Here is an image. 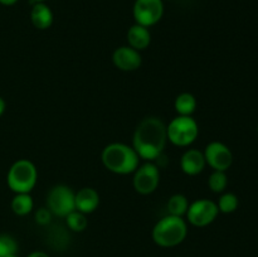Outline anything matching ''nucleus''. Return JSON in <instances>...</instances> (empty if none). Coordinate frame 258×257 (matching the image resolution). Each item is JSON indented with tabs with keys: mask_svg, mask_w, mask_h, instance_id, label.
I'll return each mask as SVG.
<instances>
[{
	"mask_svg": "<svg viewBox=\"0 0 258 257\" xmlns=\"http://www.w3.org/2000/svg\"><path fill=\"white\" fill-rule=\"evenodd\" d=\"M168 139L176 146H188L199 134L198 123L191 116H178L166 127Z\"/></svg>",
	"mask_w": 258,
	"mask_h": 257,
	"instance_id": "39448f33",
	"label": "nucleus"
},
{
	"mask_svg": "<svg viewBox=\"0 0 258 257\" xmlns=\"http://www.w3.org/2000/svg\"><path fill=\"white\" fill-rule=\"evenodd\" d=\"M219 213L218 206L209 199H199L188 207V221L196 227H206L217 218Z\"/></svg>",
	"mask_w": 258,
	"mask_h": 257,
	"instance_id": "6e6552de",
	"label": "nucleus"
},
{
	"mask_svg": "<svg viewBox=\"0 0 258 257\" xmlns=\"http://www.w3.org/2000/svg\"><path fill=\"white\" fill-rule=\"evenodd\" d=\"M12 209L18 216H25L33 209V199L29 193H18L12 201Z\"/></svg>",
	"mask_w": 258,
	"mask_h": 257,
	"instance_id": "f3484780",
	"label": "nucleus"
},
{
	"mask_svg": "<svg viewBox=\"0 0 258 257\" xmlns=\"http://www.w3.org/2000/svg\"><path fill=\"white\" fill-rule=\"evenodd\" d=\"M8 257H19V256H17V253H15V254H10V256H8Z\"/></svg>",
	"mask_w": 258,
	"mask_h": 257,
	"instance_id": "cd10ccee",
	"label": "nucleus"
},
{
	"mask_svg": "<svg viewBox=\"0 0 258 257\" xmlns=\"http://www.w3.org/2000/svg\"><path fill=\"white\" fill-rule=\"evenodd\" d=\"M166 140L168 134L163 121L158 117H146L134 134V149L140 158L155 160L163 153Z\"/></svg>",
	"mask_w": 258,
	"mask_h": 257,
	"instance_id": "f257e3e1",
	"label": "nucleus"
},
{
	"mask_svg": "<svg viewBox=\"0 0 258 257\" xmlns=\"http://www.w3.org/2000/svg\"><path fill=\"white\" fill-rule=\"evenodd\" d=\"M18 0H0V4L5 5V7H10V5H14Z\"/></svg>",
	"mask_w": 258,
	"mask_h": 257,
	"instance_id": "393cba45",
	"label": "nucleus"
},
{
	"mask_svg": "<svg viewBox=\"0 0 258 257\" xmlns=\"http://www.w3.org/2000/svg\"><path fill=\"white\" fill-rule=\"evenodd\" d=\"M32 2H34V3H44L45 0H32Z\"/></svg>",
	"mask_w": 258,
	"mask_h": 257,
	"instance_id": "bb28decb",
	"label": "nucleus"
},
{
	"mask_svg": "<svg viewBox=\"0 0 258 257\" xmlns=\"http://www.w3.org/2000/svg\"><path fill=\"white\" fill-rule=\"evenodd\" d=\"M174 106L179 116H191V113L196 111L197 100L191 93L184 92L175 98Z\"/></svg>",
	"mask_w": 258,
	"mask_h": 257,
	"instance_id": "dca6fc26",
	"label": "nucleus"
},
{
	"mask_svg": "<svg viewBox=\"0 0 258 257\" xmlns=\"http://www.w3.org/2000/svg\"><path fill=\"white\" fill-rule=\"evenodd\" d=\"M257 133H258V125H257Z\"/></svg>",
	"mask_w": 258,
	"mask_h": 257,
	"instance_id": "c85d7f7f",
	"label": "nucleus"
},
{
	"mask_svg": "<svg viewBox=\"0 0 258 257\" xmlns=\"http://www.w3.org/2000/svg\"><path fill=\"white\" fill-rule=\"evenodd\" d=\"M75 196L72 189L66 185H55L48 194V208L58 217H67L76 211Z\"/></svg>",
	"mask_w": 258,
	"mask_h": 257,
	"instance_id": "423d86ee",
	"label": "nucleus"
},
{
	"mask_svg": "<svg viewBox=\"0 0 258 257\" xmlns=\"http://www.w3.org/2000/svg\"><path fill=\"white\" fill-rule=\"evenodd\" d=\"M217 206H218L219 212H222V213H233L238 208V198H237L236 194L226 193L219 198Z\"/></svg>",
	"mask_w": 258,
	"mask_h": 257,
	"instance_id": "aec40b11",
	"label": "nucleus"
},
{
	"mask_svg": "<svg viewBox=\"0 0 258 257\" xmlns=\"http://www.w3.org/2000/svg\"><path fill=\"white\" fill-rule=\"evenodd\" d=\"M133 12L136 24L149 28L155 25L163 17V0H136Z\"/></svg>",
	"mask_w": 258,
	"mask_h": 257,
	"instance_id": "0eeeda50",
	"label": "nucleus"
},
{
	"mask_svg": "<svg viewBox=\"0 0 258 257\" xmlns=\"http://www.w3.org/2000/svg\"><path fill=\"white\" fill-rule=\"evenodd\" d=\"M227 183L228 180H227V175L224 171L214 170L209 176L208 185L214 193H222L227 188Z\"/></svg>",
	"mask_w": 258,
	"mask_h": 257,
	"instance_id": "412c9836",
	"label": "nucleus"
},
{
	"mask_svg": "<svg viewBox=\"0 0 258 257\" xmlns=\"http://www.w3.org/2000/svg\"><path fill=\"white\" fill-rule=\"evenodd\" d=\"M8 185L15 193H29L37 183V169L29 160L15 161L8 173Z\"/></svg>",
	"mask_w": 258,
	"mask_h": 257,
	"instance_id": "20e7f679",
	"label": "nucleus"
},
{
	"mask_svg": "<svg viewBox=\"0 0 258 257\" xmlns=\"http://www.w3.org/2000/svg\"><path fill=\"white\" fill-rule=\"evenodd\" d=\"M112 60L113 65L121 71H126V72H130V71H136L138 68H140L141 62V55L139 53V50L134 49L131 47H120L113 52L112 54Z\"/></svg>",
	"mask_w": 258,
	"mask_h": 257,
	"instance_id": "9b49d317",
	"label": "nucleus"
},
{
	"mask_svg": "<svg viewBox=\"0 0 258 257\" xmlns=\"http://www.w3.org/2000/svg\"><path fill=\"white\" fill-rule=\"evenodd\" d=\"M206 164L204 154L202 151L196 150V149L186 150L180 160L181 170L188 175H197V174L202 173Z\"/></svg>",
	"mask_w": 258,
	"mask_h": 257,
	"instance_id": "f8f14e48",
	"label": "nucleus"
},
{
	"mask_svg": "<svg viewBox=\"0 0 258 257\" xmlns=\"http://www.w3.org/2000/svg\"><path fill=\"white\" fill-rule=\"evenodd\" d=\"M18 251V243L12 236L0 234V257H8L15 254Z\"/></svg>",
	"mask_w": 258,
	"mask_h": 257,
	"instance_id": "4be33fe9",
	"label": "nucleus"
},
{
	"mask_svg": "<svg viewBox=\"0 0 258 257\" xmlns=\"http://www.w3.org/2000/svg\"><path fill=\"white\" fill-rule=\"evenodd\" d=\"M76 209L81 213H92L100 204V196L92 188H82L75 196Z\"/></svg>",
	"mask_w": 258,
	"mask_h": 257,
	"instance_id": "ddd939ff",
	"label": "nucleus"
},
{
	"mask_svg": "<svg viewBox=\"0 0 258 257\" xmlns=\"http://www.w3.org/2000/svg\"><path fill=\"white\" fill-rule=\"evenodd\" d=\"M188 199L183 196V194H175L171 197L168 202V211L170 216L181 217L183 214L186 213L188 211Z\"/></svg>",
	"mask_w": 258,
	"mask_h": 257,
	"instance_id": "a211bd4d",
	"label": "nucleus"
},
{
	"mask_svg": "<svg viewBox=\"0 0 258 257\" xmlns=\"http://www.w3.org/2000/svg\"><path fill=\"white\" fill-rule=\"evenodd\" d=\"M30 20L37 29H48L53 23V13L45 3H34L30 12Z\"/></svg>",
	"mask_w": 258,
	"mask_h": 257,
	"instance_id": "4468645a",
	"label": "nucleus"
},
{
	"mask_svg": "<svg viewBox=\"0 0 258 257\" xmlns=\"http://www.w3.org/2000/svg\"><path fill=\"white\" fill-rule=\"evenodd\" d=\"M127 42L131 48L136 50H143L149 47L151 42V34L144 25L134 24L127 32Z\"/></svg>",
	"mask_w": 258,
	"mask_h": 257,
	"instance_id": "2eb2a0df",
	"label": "nucleus"
},
{
	"mask_svg": "<svg viewBox=\"0 0 258 257\" xmlns=\"http://www.w3.org/2000/svg\"><path fill=\"white\" fill-rule=\"evenodd\" d=\"M160 180V173L158 166L153 163H146L135 170L134 176V188L138 193L148 196L156 190Z\"/></svg>",
	"mask_w": 258,
	"mask_h": 257,
	"instance_id": "1a4fd4ad",
	"label": "nucleus"
},
{
	"mask_svg": "<svg viewBox=\"0 0 258 257\" xmlns=\"http://www.w3.org/2000/svg\"><path fill=\"white\" fill-rule=\"evenodd\" d=\"M139 158L138 153L135 149L126 144L113 143L106 146L102 151L103 165L106 169L115 174H130L138 169L139 166Z\"/></svg>",
	"mask_w": 258,
	"mask_h": 257,
	"instance_id": "f03ea898",
	"label": "nucleus"
},
{
	"mask_svg": "<svg viewBox=\"0 0 258 257\" xmlns=\"http://www.w3.org/2000/svg\"><path fill=\"white\" fill-rule=\"evenodd\" d=\"M67 224L72 231L75 232H82L85 231L86 227H87L88 221L86 218V214L85 213H81L78 212L77 209L73 212H71L67 217Z\"/></svg>",
	"mask_w": 258,
	"mask_h": 257,
	"instance_id": "6ab92c4d",
	"label": "nucleus"
},
{
	"mask_svg": "<svg viewBox=\"0 0 258 257\" xmlns=\"http://www.w3.org/2000/svg\"><path fill=\"white\" fill-rule=\"evenodd\" d=\"M28 257H49V256H48V254L45 253V252L35 251V252H32V253H30Z\"/></svg>",
	"mask_w": 258,
	"mask_h": 257,
	"instance_id": "b1692460",
	"label": "nucleus"
},
{
	"mask_svg": "<svg viewBox=\"0 0 258 257\" xmlns=\"http://www.w3.org/2000/svg\"><path fill=\"white\" fill-rule=\"evenodd\" d=\"M204 158L206 163L209 164L214 170L226 171L227 169L231 168L233 163V155L229 148L224 144L213 141L209 145H207L206 151H204Z\"/></svg>",
	"mask_w": 258,
	"mask_h": 257,
	"instance_id": "9d476101",
	"label": "nucleus"
},
{
	"mask_svg": "<svg viewBox=\"0 0 258 257\" xmlns=\"http://www.w3.org/2000/svg\"><path fill=\"white\" fill-rule=\"evenodd\" d=\"M188 227L181 217L166 216L155 224L153 239L160 247H175L185 239Z\"/></svg>",
	"mask_w": 258,
	"mask_h": 257,
	"instance_id": "7ed1b4c3",
	"label": "nucleus"
},
{
	"mask_svg": "<svg viewBox=\"0 0 258 257\" xmlns=\"http://www.w3.org/2000/svg\"><path fill=\"white\" fill-rule=\"evenodd\" d=\"M4 111H5V101L0 97V116L4 113Z\"/></svg>",
	"mask_w": 258,
	"mask_h": 257,
	"instance_id": "a878e982",
	"label": "nucleus"
},
{
	"mask_svg": "<svg viewBox=\"0 0 258 257\" xmlns=\"http://www.w3.org/2000/svg\"><path fill=\"white\" fill-rule=\"evenodd\" d=\"M50 216H52V212H50L49 209L40 208L38 209V212L35 213V221H37V223L44 226V224L49 223Z\"/></svg>",
	"mask_w": 258,
	"mask_h": 257,
	"instance_id": "5701e85b",
	"label": "nucleus"
}]
</instances>
